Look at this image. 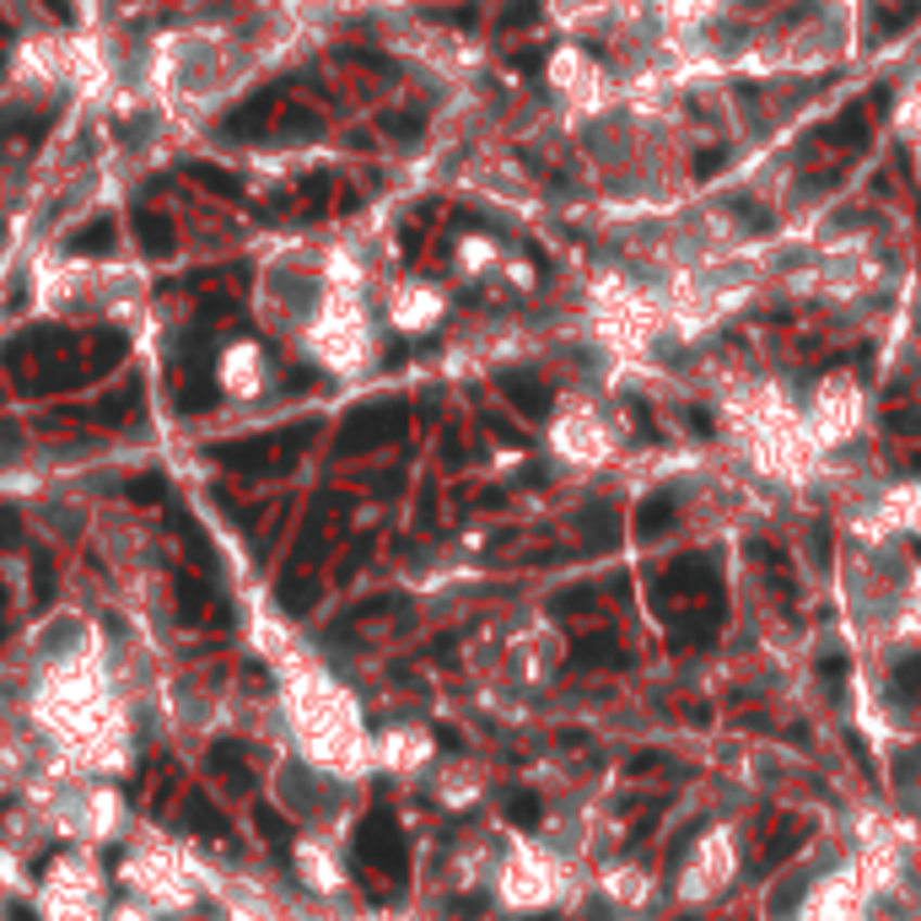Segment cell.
I'll list each match as a JSON object with an SVG mask.
<instances>
[{"label": "cell", "mask_w": 921, "mask_h": 921, "mask_svg": "<svg viewBox=\"0 0 921 921\" xmlns=\"http://www.w3.org/2000/svg\"><path fill=\"white\" fill-rule=\"evenodd\" d=\"M361 857H367L372 868L405 873V841H399V830H394L388 814H372V819H367V830H361Z\"/></svg>", "instance_id": "obj_1"}, {"label": "cell", "mask_w": 921, "mask_h": 921, "mask_svg": "<svg viewBox=\"0 0 921 921\" xmlns=\"http://www.w3.org/2000/svg\"><path fill=\"white\" fill-rule=\"evenodd\" d=\"M210 776L216 781H227L232 792H254V770H248V760H243V744H210Z\"/></svg>", "instance_id": "obj_2"}, {"label": "cell", "mask_w": 921, "mask_h": 921, "mask_svg": "<svg viewBox=\"0 0 921 921\" xmlns=\"http://www.w3.org/2000/svg\"><path fill=\"white\" fill-rule=\"evenodd\" d=\"M183 824H189L194 835H205V841H227V835H232L227 814H221L205 792H189V803H183Z\"/></svg>", "instance_id": "obj_3"}, {"label": "cell", "mask_w": 921, "mask_h": 921, "mask_svg": "<svg viewBox=\"0 0 921 921\" xmlns=\"http://www.w3.org/2000/svg\"><path fill=\"white\" fill-rule=\"evenodd\" d=\"M172 593H178V614L189 625H205L210 619V583H200L194 572H178L172 577Z\"/></svg>", "instance_id": "obj_4"}, {"label": "cell", "mask_w": 921, "mask_h": 921, "mask_svg": "<svg viewBox=\"0 0 921 921\" xmlns=\"http://www.w3.org/2000/svg\"><path fill=\"white\" fill-rule=\"evenodd\" d=\"M178 539H183V550L194 555L200 577H205V583H216V577H221V561H216V550L205 545V534L194 528V517H183V512H178Z\"/></svg>", "instance_id": "obj_5"}, {"label": "cell", "mask_w": 921, "mask_h": 921, "mask_svg": "<svg viewBox=\"0 0 921 921\" xmlns=\"http://www.w3.org/2000/svg\"><path fill=\"white\" fill-rule=\"evenodd\" d=\"M312 599H318L312 577H297V572H286V577H281V610L303 614V610H312Z\"/></svg>", "instance_id": "obj_6"}, {"label": "cell", "mask_w": 921, "mask_h": 921, "mask_svg": "<svg viewBox=\"0 0 921 921\" xmlns=\"http://www.w3.org/2000/svg\"><path fill=\"white\" fill-rule=\"evenodd\" d=\"M862 114H868V108H846V114H841V125L830 130V141H835V146H862V141H868Z\"/></svg>", "instance_id": "obj_7"}, {"label": "cell", "mask_w": 921, "mask_h": 921, "mask_svg": "<svg viewBox=\"0 0 921 921\" xmlns=\"http://www.w3.org/2000/svg\"><path fill=\"white\" fill-rule=\"evenodd\" d=\"M254 819H259V830H265V841H270V846H286V841H292V824H286L270 803H259V808H254Z\"/></svg>", "instance_id": "obj_8"}, {"label": "cell", "mask_w": 921, "mask_h": 921, "mask_svg": "<svg viewBox=\"0 0 921 921\" xmlns=\"http://www.w3.org/2000/svg\"><path fill=\"white\" fill-rule=\"evenodd\" d=\"M507 394H512V399H517V405H523L528 415H539V410L550 405V394H545V388H528L523 378H507Z\"/></svg>", "instance_id": "obj_9"}, {"label": "cell", "mask_w": 921, "mask_h": 921, "mask_svg": "<svg viewBox=\"0 0 921 921\" xmlns=\"http://www.w3.org/2000/svg\"><path fill=\"white\" fill-rule=\"evenodd\" d=\"M33 593H38V604H49V599H54V566H49V555H38V561H33Z\"/></svg>", "instance_id": "obj_10"}, {"label": "cell", "mask_w": 921, "mask_h": 921, "mask_svg": "<svg viewBox=\"0 0 921 921\" xmlns=\"http://www.w3.org/2000/svg\"><path fill=\"white\" fill-rule=\"evenodd\" d=\"M16 539H22V517L11 507H0V550H16Z\"/></svg>", "instance_id": "obj_11"}, {"label": "cell", "mask_w": 921, "mask_h": 921, "mask_svg": "<svg viewBox=\"0 0 921 921\" xmlns=\"http://www.w3.org/2000/svg\"><path fill=\"white\" fill-rule=\"evenodd\" d=\"M534 16H539V5H534V0H517V5H512V11L501 16V22H507V27H528Z\"/></svg>", "instance_id": "obj_12"}, {"label": "cell", "mask_w": 921, "mask_h": 921, "mask_svg": "<svg viewBox=\"0 0 921 921\" xmlns=\"http://www.w3.org/2000/svg\"><path fill=\"white\" fill-rule=\"evenodd\" d=\"M722 162H728V152H722V146H712V152H701V156H695V172L706 178V172H717Z\"/></svg>", "instance_id": "obj_13"}, {"label": "cell", "mask_w": 921, "mask_h": 921, "mask_svg": "<svg viewBox=\"0 0 921 921\" xmlns=\"http://www.w3.org/2000/svg\"><path fill=\"white\" fill-rule=\"evenodd\" d=\"M156 490H162V479H156V474H146V479H136V485H130V496H136V501H156Z\"/></svg>", "instance_id": "obj_14"}, {"label": "cell", "mask_w": 921, "mask_h": 921, "mask_svg": "<svg viewBox=\"0 0 921 921\" xmlns=\"http://www.w3.org/2000/svg\"><path fill=\"white\" fill-rule=\"evenodd\" d=\"M0 604H5V588H0Z\"/></svg>", "instance_id": "obj_15"}, {"label": "cell", "mask_w": 921, "mask_h": 921, "mask_svg": "<svg viewBox=\"0 0 921 921\" xmlns=\"http://www.w3.org/2000/svg\"><path fill=\"white\" fill-rule=\"evenodd\" d=\"M0 641H5V630H0Z\"/></svg>", "instance_id": "obj_16"}]
</instances>
